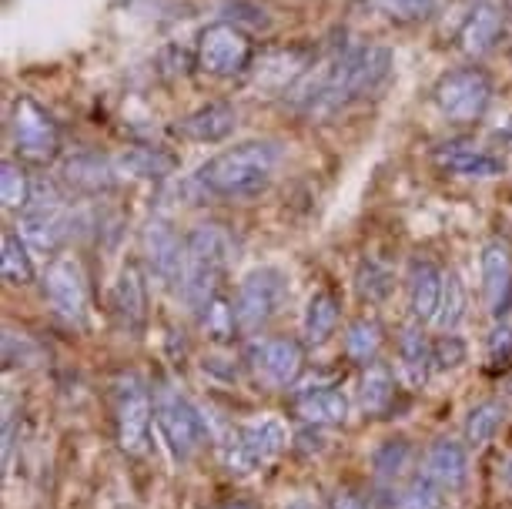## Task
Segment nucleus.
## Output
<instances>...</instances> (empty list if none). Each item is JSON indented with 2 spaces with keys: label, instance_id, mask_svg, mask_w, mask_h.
I'll list each match as a JSON object with an SVG mask.
<instances>
[{
  "label": "nucleus",
  "instance_id": "f257e3e1",
  "mask_svg": "<svg viewBox=\"0 0 512 509\" xmlns=\"http://www.w3.org/2000/svg\"><path fill=\"white\" fill-rule=\"evenodd\" d=\"M392 74V54L379 44H359L335 51L325 61L312 64L285 91V104L302 118H332V114L352 108L375 91Z\"/></svg>",
  "mask_w": 512,
  "mask_h": 509
},
{
  "label": "nucleus",
  "instance_id": "f03ea898",
  "mask_svg": "<svg viewBox=\"0 0 512 509\" xmlns=\"http://www.w3.org/2000/svg\"><path fill=\"white\" fill-rule=\"evenodd\" d=\"M278 165H282V144L272 138H255V141H241L235 148L208 158L205 165L198 168L195 181L211 198L248 201V198H258L272 185Z\"/></svg>",
  "mask_w": 512,
  "mask_h": 509
},
{
  "label": "nucleus",
  "instance_id": "7ed1b4c3",
  "mask_svg": "<svg viewBox=\"0 0 512 509\" xmlns=\"http://www.w3.org/2000/svg\"><path fill=\"white\" fill-rule=\"evenodd\" d=\"M231 255V238L221 225H198L185 238V272L178 292L191 312H205V305L221 292Z\"/></svg>",
  "mask_w": 512,
  "mask_h": 509
},
{
  "label": "nucleus",
  "instance_id": "20e7f679",
  "mask_svg": "<svg viewBox=\"0 0 512 509\" xmlns=\"http://www.w3.org/2000/svg\"><path fill=\"white\" fill-rule=\"evenodd\" d=\"M288 302V278L282 268H255L241 278L238 292H235V315H238V329L245 335H255L268 329L278 315H282Z\"/></svg>",
  "mask_w": 512,
  "mask_h": 509
},
{
  "label": "nucleus",
  "instance_id": "39448f33",
  "mask_svg": "<svg viewBox=\"0 0 512 509\" xmlns=\"http://www.w3.org/2000/svg\"><path fill=\"white\" fill-rule=\"evenodd\" d=\"M255 64V44L241 24L218 21L198 34V67L211 78H238Z\"/></svg>",
  "mask_w": 512,
  "mask_h": 509
},
{
  "label": "nucleus",
  "instance_id": "423d86ee",
  "mask_svg": "<svg viewBox=\"0 0 512 509\" xmlns=\"http://www.w3.org/2000/svg\"><path fill=\"white\" fill-rule=\"evenodd\" d=\"M154 399L151 389L138 372H124L114 382V426H118V443L128 456H141L148 449L151 436Z\"/></svg>",
  "mask_w": 512,
  "mask_h": 509
},
{
  "label": "nucleus",
  "instance_id": "0eeeda50",
  "mask_svg": "<svg viewBox=\"0 0 512 509\" xmlns=\"http://www.w3.org/2000/svg\"><path fill=\"white\" fill-rule=\"evenodd\" d=\"M432 94H436L442 118L452 124H476L486 118L492 104V81L482 67H459V71L442 74Z\"/></svg>",
  "mask_w": 512,
  "mask_h": 509
},
{
  "label": "nucleus",
  "instance_id": "6e6552de",
  "mask_svg": "<svg viewBox=\"0 0 512 509\" xmlns=\"http://www.w3.org/2000/svg\"><path fill=\"white\" fill-rule=\"evenodd\" d=\"M154 422H158L164 443L171 446V453L178 459L198 456L208 443V432H205V422L198 416V409L171 386H161L154 392Z\"/></svg>",
  "mask_w": 512,
  "mask_h": 509
},
{
  "label": "nucleus",
  "instance_id": "1a4fd4ad",
  "mask_svg": "<svg viewBox=\"0 0 512 509\" xmlns=\"http://www.w3.org/2000/svg\"><path fill=\"white\" fill-rule=\"evenodd\" d=\"M44 299L51 302V309L61 315L67 325L81 329L88 322L91 309V292H88V275H84L81 258L74 255H54L51 265L44 268Z\"/></svg>",
  "mask_w": 512,
  "mask_h": 509
},
{
  "label": "nucleus",
  "instance_id": "9d476101",
  "mask_svg": "<svg viewBox=\"0 0 512 509\" xmlns=\"http://www.w3.org/2000/svg\"><path fill=\"white\" fill-rule=\"evenodd\" d=\"M11 138L17 155L31 165H51L61 155V131L57 121L34 98H17L11 108Z\"/></svg>",
  "mask_w": 512,
  "mask_h": 509
},
{
  "label": "nucleus",
  "instance_id": "9b49d317",
  "mask_svg": "<svg viewBox=\"0 0 512 509\" xmlns=\"http://www.w3.org/2000/svg\"><path fill=\"white\" fill-rule=\"evenodd\" d=\"M285 449V429L275 419L251 422L241 426L231 443L225 446V463L231 466V473H255V469L268 466L272 459Z\"/></svg>",
  "mask_w": 512,
  "mask_h": 509
},
{
  "label": "nucleus",
  "instance_id": "f8f14e48",
  "mask_svg": "<svg viewBox=\"0 0 512 509\" xmlns=\"http://www.w3.org/2000/svg\"><path fill=\"white\" fill-rule=\"evenodd\" d=\"M141 255L154 282L178 285L185 272V238L175 232V225L164 218H151L141 232Z\"/></svg>",
  "mask_w": 512,
  "mask_h": 509
},
{
  "label": "nucleus",
  "instance_id": "ddd939ff",
  "mask_svg": "<svg viewBox=\"0 0 512 509\" xmlns=\"http://www.w3.org/2000/svg\"><path fill=\"white\" fill-rule=\"evenodd\" d=\"M248 362L268 386L285 389V386H295L298 376H302L305 349H302V342L288 339V335H268V339L251 342Z\"/></svg>",
  "mask_w": 512,
  "mask_h": 509
},
{
  "label": "nucleus",
  "instance_id": "4468645a",
  "mask_svg": "<svg viewBox=\"0 0 512 509\" xmlns=\"http://www.w3.org/2000/svg\"><path fill=\"white\" fill-rule=\"evenodd\" d=\"M432 165L456 178H496L502 175V158L492 155L472 138H449L432 148Z\"/></svg>",
  "mask_w": 512,
  "mask_h": 509
},
{
  "label": "nucleus",
  "instance_id": "2eb2a0df",
  "mask_svg": "<svg viewBox=\"0 0 512 509\" xmlns=\"http://www.w3.org/2000/svg\"><path fill=\"white\" fill-rule=\"evenodd\" d=\"M111 312L128 335H141L144 325H148V282H144L138 262H128L121 268L111 295Z\"/></svg>",
  "mask_w": 512,
  "mask_h": 509
},
{
  "label": "nucleus",
  "instance_id": "dca6fc26",
  "mask_svg": "<svg viewBox=\"0 0 512 509\" xmlns=\"http://www.w3.org/2000/svg\"><path fill=\"white\" fill-rule=\"evenodd\" d=\"M14 232L24 238V245L31 252L54 255L67 232H71V215H67V208H27L17 218Z\"/></svg>",
  "mask_w": 512,
  "mask_h": 509
},
{
  "label": "nucleus",
  "instance_id": "f3484780",
  "mask_svg": "<svg viewBox=\"0 0 512 509\" xmlns=\"http://www.w3.org/2000/svg\"><path fill=\"white\" fill-rule=\"evenodd\" d=\"M419 473L436 483L442 493H456V489L466 486L469 479V453L466 446L456 443V439H436L422 456V469Z\"/></svg>",
  "mask_w": 512,
  "mask_h": 509
},
{
  "label": "nucleus",
  "instance_id": "a211bd4d",
  "mask_svg": "<svg viewBox=\"0 0 512 509\" xmlns=\"http://www.w3.org/2000/svg\"><path fill=\"white\" fill-rule=\"evenodd\" d=\"M482 292L489 312L502 319L512 309V252L506 242H489L482 248Z\"/></svg>",
  "mask_w": 512,
  "mask_h": 509
},
{
  "label": "nucleus",
  "instance_id": "6ab92c4d",
  "mask_svg": "<svg viewBox=\"0 0 512 509\" xmlns=\"http://www.w3.org/2000/svg\"><path fill=\"white\" fill-rule=\"evenodd\" d=\"M442 285H446V272L432 262V258H415L409 265V309L419 322H436L439 302H442Z\"/></svg>",
  "mask_w": 512,
  "mask_h": 509
},
{
  "label": "nucleus",
  "instance_id": "aec40b11",
  "mask_svg": "<svg viewBox=\"0 0 512 509\" xmlns=\"http://www.w3.org/2000/svg\"><path fill=\"white\" fill-rule=\"evenodd\" d=\"M502 31H506V17H502V7L496 0H479L469 11V17L462 21L459 31V47L472 57L489 54L492 47L502 41Z\"/></svg>",
  "mask_w": 512,
  "mask_h": 509
},
{
  "label": "nucleus",
  "instance_id": "412c9836",
  "mask_svg": "<svg viewBox=\"0 0 512 509\" xmlns=\"http://www.w3.org/2000/svg\"><path fill=\"white\" fill-rule=\"evenodd\" d=\"M295 412L308 426H342L349 419V399L332 382H325V386H305L295 396Z\"/></svg>",
  "mask_w": 512,
  "mask_h": 509
},
{
  "label": "nucleus",
  "instance_id": "4be33fe9",
  "mask_svg": "<svg viewBox=\"0 0 512 509\" xmlns=\"http://www.w3.org/2000/svg\"><path fill=\"white\" fill-rule=\"evenodd\" d=\"M61 181L71 191H81V195H104V191L118 185L114 165L108 158L94 155V151H77L74 158H67L61 168Z\"/></svg>",
  "mask_w": 512,
  "mask_h": 509
},
{
  "label": "nucleus",
  "instance_id": "5701e85b",
  "mask_svg": "<svg viewBox=\"0 0 512 509\" xmlns=\"http://www.w3.org/2000/svg\"><path fill=\"white\" fill-rule=\"evenodd\" d=\"M235 124H238V111L231 108L228 101H211V104H205V108L191 111L188 118L178 124V131L191 141L218 144L235 131Z\"/></svg>",
  "mask_w": 512,
  "mask_h": 509
},
{
  "label": "nucleus",
  "instance_id": "b1692460",
  "mask_svg": "<svg viewBox=\"0 0 512 509\" xmlns=\"http://www.w3.org/2000/svg\"><path fill=\"white\" fill-rule=\"evenodd\" d=\"M338 315H342V302L332 288H318V292L308 299L302 329H305V342L308 345H322L335 335L338 329Z\"/></svg>",
  "mask_w": 512,
  "mask_h": 509
},
{
  "label": "nucleus",
  "instance_id": "393cba45",
  "mask_svg": "<svg viewBox=\"0 0 512 509\" xmlns=\"http://www.w3.org/2000/svg\"><path fill=\"white\" fill-rule=\"evenodd\" d=\"M382 345H385V329L375 315L355 319L349 329H345V339H342L345 355H349L352 362H359V366H372V362L379 359Z\"/></svg>",
  "mask_w": 512,
  "mask_h": 509
},
{
  "label": "nucleus",
  "instance_id": "a878e982",
  "mask_svg": "<svg viewBox=\"0 0 512 509\" xmlns=\"http://www.w3.org/2000/svg\"><path fill=\"white\" fill-rule=\"evenodd\" d=\"M399 359H402V369L409 372V379L415 386H422L429 379V372L436 369V342H429L422 335V329H402L399 335Z\"/></svg>",
  "mask_w": 512,
  "mask_h": 509
},
{
  "label": "nucleus",
  "instance_id": "bb28decb",
  "mask_svg": "<svg viewBox=\"0 0 512 509\" xmlns=\"http://www.w3.org/2000/svg\"><path fill=\"white\" fill-rule=\"evenodd\" d=\"M395 402V379L392 372L372 362L365 366L362 372V382H359V406L369 412V416H385Z\"/></svg>",
  "mask_w": 512,
  "mask_h": 509
},
{
  "label": "nucleus",
  "instance_id": "cd10ccee",
  "mask_svg": "<svg viewBox=\"0 0 512 509\" xmlns=\"http://www.w3.org/2000/svg\"><path fill=\"white\" fill-rule=\"evenodd\" d=\"M0 275H4L7 285H31L34 282L31 248L24 245V238L17 232H7L4 245H0Z\"/></svg>",
  "mask_w": 512,
  "mask_h": 509
},
{
  "label": "nucleus",
  "instance_id": "c85d7f7f",
  "mask_svg": "<svg viewBox=\"0 0 512 509\" xmlns=\"http://www.w3.org/2000/svg\"><path fill=\"white\" fill-rule=\"evenodd\" d=\"M31 195H34V181L27 178L24 165L7 158L4 165H0V201H4V208L27 211L31 208Z\"/></svg>",
  "mask_w": 512,
  "mask_h": 509
},
{
  "label": "nucleus",
  "instance_id": "c756f323",
  "mask_svg": "<svg viewBox=\"0 0 512 509\" xmlns=\"http://www.w3.org/2000/svg\"><path fill=\"white\" fill-rule=\"evenodd\" d=\"M502 422H506V406L496 399L489 402H479L476 409L469 412L466 419V443L469 446H486L496 439V432L502 429Z\"/></svg>",
  "mask_w": 512,
  "mask_h": 509
},
{
  "label": "nucleus",
  "instance_id": "7c9ffc66",
  "mask_svg": "<svg viewBox=\"0 0 512 509\" xmlns=\"http://www.w3.org/2000/svg\"><path fill=\"white\" fill-rule=\"evenodd\" d=\"M201 325H205L208 339L228 342L231 335L241 332L238 329V315H235V299H228L225 292H218L215 299L205 305V312H201Z\"/></svg>",
  "mask_w": 512,
  "mask_h": 509
},
{
  "label": "nucleus",
  "instance_id": "2f4dec72",
  "mask_svg": "<svg viewBox=\"0 0 512 509\" xmlns=\"http://www.w3.org/2000/svg\"><path fill=\"white\" fill-rule=\"evenodd\" d=\"M365 4L395 24H419L439 11L442 0H365Z\"/></svg>",
  "mask_w": 512,
  "mask_h": 509
},
{
  "label": "nucleus",
  "instance_id": "473e14b6",
  "mask_svg": "<svg viewBox=\"0 0 512 509\" xmlns=\"http://www.w3.org/2000/svg\"><path fill=\"white\" fill-rule=\"evenodd\" d=\"M392 285H395V275L382 262H375V258H365V262L359 265V272H355V288H359V295L365 302L389 299Z\"/></svg>",
  "mask_w": 512,
  "mask_h": 509
},
{
  "label": "nucleus",
  "instance_id": "72a5a7b5",
  "mask_svg": "<svg viewBox=\"0 0 512 509\" xmlns=\"http://www.w3.org/2000/svg\"><path fill=\"white\" fill-rule=\"evenodd\" d=\"M462 319H466V288H462L456 272H446V285H442V302H439L436 325L442 332H452V329H459Z\"/></svg>",
  "mask_w": 512,
  "mask_h": 509
},
{
  "label": "nucleus",
  "instance_id": "f704fd0d",
  "mask_svg": "<svg viewBox=\"0 0 512 509\" xmlns=\"http://www.w3.org/2000/svg\"><path fill=\"white\" fill-rule=\"evenodd\" d=\"M121 165L138 178H164L175 168V158L164 155L161 148H131L128 155L121 158Z\"/></svg>",
  "mask_w": 512,
  "mask_h": 509
},
{
  "label": "nucleus",
  "instance_id": "c9c22d12",
  "mask_svg": "<svg viewBox=\"0 0 512 509\" xmlns=\"http://www.w3.org/2000/svg\"><path fill=\"white\" fill-rule=\"evenodd\" d=\"M395 509H442V489L419 473L395 493Z\"/></svg>",
  "mask_w": 512,
  "mask_h": 509
},
{
  "label": "nucleus",
  "instance_id": "e433bc0d",
  "mask_svg": "<svg viewBox=\"0 0 512 509\" xmlns=\"http://www.w3.org/2000/svg\"><path fill=\"white\" fill-rule=\"evenodd\" d=\"M372 463H375L379 479H392L395 483V479H399L412 463V446L405 443V439H389V443H382L379 449H375Z\"/></svg>",
  "mask_w": 512,
  "mask_h": 509
},
{
  "label": "nucleus",
  "instance_id": "4c0bfd02",
  "mask_svg": "<svg viewBox=\"0 0 512 509\" xmlns=\"http://www.w3.org/2000/svg\"><path fill=\"white\" fill-rule=\"evenodd\" d=\"M466 359V345H462L456 335H442L436 342V369H452Z\"/></svg>",
  "mask_w": 512,
  "mask_h": 509
},
{
  "label": "nucleus",
  "instance_id": "58836bf2",
  "mask_svg": "<svg viewBox=\"0 0 512 509\" xmlns=\"http://www.w3.org/2000/svg\"><path fill=\"white\" fill-rule=\"evenodd\" d=\"M489 352L496 362H512V325L502 322L489 339Z\"/></svg>",
  "mask_w": 512,
  "mask_h": 509
},
{
  "label": "nucleus",
  "instance_id": "ea45409f",
  "mask_svg": "<svg viewBox=\"0 0 512 509\" xmlns=\"http://www.w3.org/2000/svg\"><path fill=\"white\" fill-rule=\"evenodd\" d=\"M328 509H372V506L359 489H338L332 496V503H328Z\"/></svg>",
  "mask_w": 512,
  "mask_h": 509
},
{
  "label": "nucleus",
  "instance_id": "a19ab883",
  "mask_svg": "<svg viewBox=\"0 0 512 509\" xmlns=\"http://www.w3.org/2000/svg\"><path fill=\"white\" fill-rule=\"evenodd\" d=\"M288 509H312V506H308V503H295V506H288Z\"/></svg>",
  "mask_w": 512,
  "mask_h": 509
},
{
  "label": "nucleus",
  "instance_id": "79ce46f5",
  "mask_svg": "<svg viewBox=\"0 0 512 509\" xmlns=\"http://www.w3.org/2000/svg\"><path fill=\"white\" fill-rule=\"evenodd\" d=\"M225 509H248V506H241V503H238V506H225Z\"/></svg>",
  "mask_w": 512,
  "mask_h": 509
}]
</instances>
